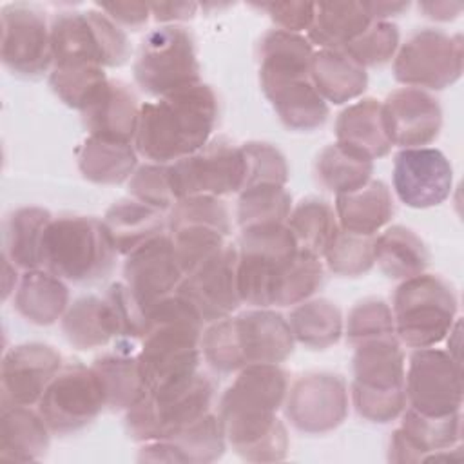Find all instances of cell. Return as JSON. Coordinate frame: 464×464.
<instances>
[{
	"label": "cell",
	"instance_id": "obj_1",
	"mask_svg": "<svg viewBox=\"0 0 464 464\" xmlns=\"http://www.w3.org/2000/svg\"><path fill=\"white\" fill-rule=\"evenodd\" d=\"M288 393V375L279 364H248L219 401V419L232 450L250 462L286 457L288 433L279 408Z\"/></svg>",
	"mask_w": 464,
	"mask_h": 464
},
{
	"label": "cell",
	"instance_id": "obj_2",
	"mask_svg": "<svg viewBox=\"0 0 464 464\" xmlns=\"http://www.w3.org/2000/svg\"><path fill=\"white\" fill-rule=\"evenodd\" d=\"M216 121L218 98L203 82L160 96L140 107L136 152L150 163L170 165L207 145Z\"/></svg>",
	"mask_w": 464,
	"mask_h": 464
},
{
	"label": "cell",
	"instance_id": "obj_3",
	"mask_svg": "<svg viewBox=\"0 0 464 464\" xmlns=\"http://www.w3.org/2000/svg\"><path fill=\"white\" fill-rule=\"evenodd\" d=\"M205 321L179 294L167 295L145 315L138 362L147 392L198 372Z\"/></svg>",
	"mask_w": 464,
	"mask_h": 464
},
{
	"label": "cell",
	"instance_id": "obj_4",
	"mask_svg": "<svg viewBox=\"0 0 464 464\" xmlns=\"http://www.w3.org/2000/svg\"><path fill=\"white\" fill-rule=\"evenodd\" d=\"M288 319L270 308H254L210 323L201 334V355L221 373L248 364H279L294 350Z\"/></svg>",
	"mask_w": 464,
	"mask_h": 464
},
{
	"label": "cell",
	"instance_id": "obj_5",
	"mask_svg": "<svg viewBox=\"0 0 464 464\" xmlns=\"http://www.w3.org/2000/svg\"><path fill=\"white\" fill-rule=\"evenodd\" d=\"M353 348L352 402L355 411L370 422L395 420L406 410V364L399 339H373Z\"/></svg>",
	"mask_w": 464,
	"mask_h": 464
},
{
	"label": "cell",
	"instance_id": "obj_6",
	"mask_svg": "<svg viewBox=\"0 0 464 464\" xmlns=\"http://www.w3.org/2000/svg\"><path fill=\"white\" fill-rule=\"evenodd\" d=\"M116 250L102 219L53 218L44 239V268L63 281L92 283L112 270Z\"/></svg>",
	"mask_w": 464,
	"mask_h": 464
},
{
	"label": "cell",
	"instance_id": "obj_7",
	"mask_svg": "<svg viewBox=\"0 0 464 464\" xmlns=\"http://www.w3.org/2000/svg\"><path fill=\"white\" fill-rule=\"evenodd\" d=\"M395 335L410 348H428L444 341L457 317L453 288L435 274L404 279L392 304Z\"/></svg>",
	"mask_w": 464,
	"mask_h": 464
},
{
	"label": "cell",
	"instance_id": "obj_8",
	"mask_svg": "<svg viewBox=\"0 0 464 464\" xmlns=\"http://www.w3.org/2000/svg\"><path fill=\"white\" fill-rule=\"evenodd\" d=\"M299 246L286 223L241 228L237 243V290L241 303L274 306L279 283Z\"/></svg>",
	"mask_w": 464,
	"mask_h": 464
},
{
	"label": "cell",
	"instance_id": "obj_9",
	"mask_svg": "<svg viewBox=\"0 0 464 464\" xmlns=\"http://www.w3.org/2000/svg\"><path fill=\"white\" fill-rule=\"evenodd\" d=\"M212 397V381L198 370L181 381L147 392L145 397L127 410V433L132 440L141 444L167 439L208 413Z\"/></svg>",
	"mask_w": 464,
	"mask_h": 464
},
{
	"label": "cell",
	"instance_id": "obj_10",
	"mask_svg": "<svg viewBox=\"0 0 464 464\" xmlns=\"http://www.w3.org/2000/svg\"><path fill=\"white\" fill-rule=\"evenodd\" d=\"M53 67H120L130 56L125 31L102 11H63L51 22Z\"/></svg>",
	"mask_w": 464,
	"mask_h": 464
},
{
	"label": "cell",
	"instance_id": "obj_11",
	"mask_svg": "<svg viewBox=\"0 0 464 464\" xmlns=\"http://www.w3.org/2000/svg\"><path fill=\"white\" fill-rule=\"evenodd\" d=\"M132 69L141 91L158 98L201 83L194 40L179 25L152 29L141 40Z\"/></svg>",
	"mask_w": 464,
	"mask_h": 464
},
{
	"label": "cell",
	"instance_id": "obj_12",
	"mask_svg": "<svg viewBox=\"0 0 464 464\" xmlns=\"http://www.w3.org/2000/svg\"><path fill=\"white\" fill-rule=\"evenodd\" d=\"M462 36L440 29L413 33L395 53L393 76L399 83L422 91H440L462 74Z\"/></svg>",
	"mask_w": 464,
	"mask_h": 464
},
{
	"label": "cell",
	"instance_id": "obj_13",
	"mask_svg": "<svg viewBox=\"0 0 464 464\" xmlns=\"http://www.w3.org/2000/svg\"><path fill=\"white\" fill-rule=\"evenodd\" d=\"M245 156L241 145L227 138H212L194 154L169 165L176 199L190 196H228L245 185Z\"/></svg>",
	"mask_w": 464,
	"mask_h": 464
},
{
	"label": "cell",
	"instance_id": "obj_14",
	"mask_svg": "<svg viewBox=\"0 0 464 464\" xmlns=\"http://www.w3.org/2000/svg\"><path fill=\"white\" fill-rule=\"evenodd\" d=\"M103 408L105 395L94 368L80 362L62 366L38 401V413L58 435L83 430Z\"/></svg>",
	"mask_w": 464,
	"mask_h": 464
},
{
	"label": "cell",
	"instance_id": "obj_15",
	"mask_svg": "<svg viewBox=\"0 0 464 464\" xmlns=\"http://www.w3.org/2000/svg\"><path fill=\"white\" fill-rule=\"evenodd\" d=\"M406 406L430 417L460 411L462 368L448 352L428 346L415 348L404 375Z\"/></svg>",
	"mask_w": 464,
	"mask_h": 464
},
{
	"label": "cell",
	"instance_id": "obj_16",
	"mask_svg": "<svg viewBox=\"0 0 464 464\" xmlns=\"http://www.w3.org/2000/svg\"><path fill=\"white\" fill-rule=\"evenodd\" d=\"M0 29V56L13 74L36 78L53 65L51 27L38 7L29 4L5 5Z\"/></svg>",
	"mask_w": 464,
	"mask_h": 464
},
{
	"label": "cell",
	"instance_id": "obj_17",
	"mask_svg": "<svg viewBox=\"0 0 464 464\" xmlns=\"http://www.w3.org/2000/svg\"><path fill=\"white\" fill-rule=\"evenodd\" d=\"M290 424L303 433L335 430L348 415V388L341 375L314 372L301 375L285 399Z\"/></svg>",
	"mask_w": 464,
	"mask_h": 464
},
{
	"label": "cell",
	"instance_id": "obj_18",
	"mask_svg": "<svg viewBox=\"0 0 464 464\" xmlns=\"http://www.w3.org/2000/svg\"><path fill=\"white\" fill-rule=\"evenodd\" d=\"M176 294L185 297L205 323L228 317L241 303L237 290V246L227 241L181 279Z\"/></svg>",
	"mask_w": 464,
	"mask_h": 464
},
{
	"label": "cell",
	"instance_id": "obj_19",
	"mask_svg": "<svg viewBox=\"0 0 464 464\" xmlns=\"http://www.w3.org/2000/svg\"><path fill=\"white\" fill-rule=\"evenodd\" d=\"M183 279V270L176 259L170 234H161L134 252H130L123 265V285L147 315V312L172 295Z\"/></svg>",
	"mask_w": 464,
	"mask_h": 464
},
{
	"label": "cell",
	"instance_id": "obj_20",
	"mask_svg": "<svg viewBox=\"0 0 464 464\" xmlns=\"http://www.w3.org/2000/svg\"><path fill=\"white\" fill-rule=\"evenodd\" d=\"M460 411L444 417H430L406 408L401 426L392 433L388 459L399 464L439 459L453 460L451 451L460 448Z\"/></svg>",
	"mask_w": 464,
	"mask_h": 464
},
{
	"label": "cell",
	"instance_id": "obj_21",
	"mask_svg": "<svg viewBox=\"0 0 464 464\" xmlns=\"http://www.w3.org/2000/svg\"><path fill=\"white\" fill-rule=\"evenodd\" d=\"M453 169L450 160L431 147L401 149L393 160V188L411 208L440 205L451 192Z\"/></svg>",
	"mask_w": 464,
	"mask_h": 464
},
{
	"label": "cell",
	"instance_id": "obj_22",
	"mask_svg": "<svg viewBox=\"0 0 464 464\" xmlns=\"http://www.w3.org/2000/svg\"><path fill=\"white\" fill-rule=\"evenodd\" d=\"M62 366V355L44 343H24L7 350L0 366L2 408L38 404Z\"/></svg>",
	"mask_w": 464,
	"mask_h": 464
},
{
	"label": "cell",
	"instance_id": "obj_23",
	"mask_svg": "<svg viewBox=\"0 0 464 464\" xmlns=\"http://www.w3.org/2000/svg\"><path fill=\"white\" fill-rule=\"evenodd\" d=\"M382 114L393 147L413 149L431 143L442 127L439 100L428 91L401 87L386 96Z\"/></svg>",
	"mask_w": 464,
	"mask_h": 464
},
{
	"label": "cell",
	"instance_id": "obj_24",
	"mask_svg": "<svg viewBox=\"0 0 464 464\" xmlns=\"http://www.w3.org/2000/svg\"><path fill=\"white\" fill-rule=\"evenodd\" d=\"M265 96L279 120L292 130H314L328 118V103L315 91L310 74L259 71Z\"/></svg>",
	"mask_w": 464,
	"mask_h": 464
},
{
	"label": "cell",
	"instance_id": "obj_25",
	"mask_svg": "<svg viewBox=\"0 0 464 464\" xmlns=\"http://www.w3.org/2000/svg\"><path fill=\"white\" fill-rule=\"evenodd\" d=\"M225 430L218 413H205L167 439L143 442L138 459L152 462H212L225 451Z\"/></svg>",
	"mask_w": 464,
	"mask_h": 464
},
{
	"label": "cell",
	"instance_id": "obj_26",
	"mask_svg": "<svg viewBox=\"0 0 464 464\" xmlns=\"http://www.w3.org/2000/svg\"><path fill=\"white\" fill-rule=\"evenodd\" d=\"M140 107L127 83L107 80L80 112L89 136L134 143Z\"/></svg>",
	"mask_w": 464,
	"mask_h": 464
},
{
	"label": "cell",
	"instance_id": "obj_27",
	"mask_svg": "<svg viewBox=\"0 0 464 464\" xmlns=\"http://www.w3.org/2000/svg\"><path fill=\"white\" fill-rule=\"evenodd\" d=\"M102 221L116 254L123 256H129L147 241L165 234L169 227V216H165V212L134 198L112 203Z\"/></svg>",
	"mask_w": 464,
	"mask_h": 464
},
{
	"label": "cell",
	"instance_id": "obj_28",
	"mask_svg": "<svg viewBox=\"0 0 464 464\" xmlns=\"http://www.w3.org/2000/svg\"><path fill=\"white\" fill-rule=\"evenodd\" d=\"M335 138L337 143L372 161L386 156L393 147L386 130L382 103L375 98H362L343 109L335 121Z\"/></svg>",
	"mask_w": 464,
	"mask_h": 464
},
{
	"label": "cell",
	"instance_id": "obj_29",
	"mask_svg": "<svg viewBox=\"0 0 464 464\" xmlns=\"http://www.w3.org/2000/svg\"><path fill=\"white\" fill-rule=\"evenodd\" d=\"M14 310L29 323L49 326L63 317L69 306V288L49 270H24L14 290Z\"/></svg>",
	"mask_w": 464,
	"mask_h": 464
},
{
	"label": "cell",
	"instance_id": "obj_30",
	"mask_svg": "<svg viewBox=\"0 0 464 464\" xmlns=\"http://www.w3.org/2000/svg\"><path fill=\"white\" fill-rule=\"evenodd\" d=\"M132 339L121 337L118 348L112 353L96 357L92 368L102 382L105 406L121 411L132 408L147 393L145 381L141 377L138 353H132Z\"/></svg>",
	"mask_w": 464,
	"mask_h": 464
},
{
	"label": "cell",
	"instance_id": "obj_31",
	"mask_svg": "<svg viewBox=\"0 0 464 464\" xmlns=\"http://www.w3.org/2000/svg\"><path fill=\"white\" fill-rule=\"evenodd\" d=\"M337 223L343 230L375 236L393 216L392 192L381 179H370L357 190L337 194L334 205Z\"/></svg>",
	"mask_w": 464,
	"mask_h": 464
},
{
	"label": "cell",
	"instance_id": "obj_32",
	"mask_svg": "<svg viewBox=\"0 0 464 464\" xmlns=\"http://www.w3.org/2000/svg\"><path fill=\"white\" fill-rule=\"evenodd\" d=\"M62 332L78 350L100 348L120 337L118 319L105 295H82L72 301L62 317Z\"/></svg>",
	"mask_w": 464,
	"mask_h": 464
},
{
	"label": "cell",
	"instance_id": "obj_33",
	"mask_svg": "<svg viewBox=\"0 0 464 464\" xmlns=\"http://www.w3.org/2000/svg\"><path fill=\"white\" fill-rule=\"evenodd\" d=\"M310 80L324 102L341 105L359 98L368 85L366 69L341 49H319L312 56Z\"/></svg>",
	"mask_w": 464,
	"mask_h": 464
},
{
	"label": "cell",
	"instance_id": "obj_34",
	"mask_svg": "<svg viewBox=\"0 0 464 464\" xmlns=\"http://www.w3.org/2000/svg\"><path fill=\"white\" fill-rule=\"evenodd\" d=\"M49 426L31 406H7L0 415V459L11 462L38 460L49 450Z\"/></svg>",
	"mask_w": 464,
	"mask_h": 464
},
{
	"label": "cell",
	"instance_id": "obj_35",
	"mask_svg": "<svg viewBox=\"0 0 464 464\" xmlns=\"http://www.w3.org/2000/svg\"><path fill=\"white\" fill-rule=\"evenodd\" d=\"M82 176L98 185H120L129 181L138 167L134 143L87 136L76 149Z\"/></svg>",
	"mask_w": 464,
	"mask_h": 464
},
{
	"label": "cell",
	"instance_id": "obj_36",
	"mask_svg": "<svg viewBox=\"0 0 464 464\" xmlns=\"http://www.w3.org/2000/svg\"><path fill=\"white\" fill-rule=\"evenodd\" d=\"M53 216L42 207H22L11 212L4 227V254L14 266H44V239Z\"/></svg>",
	"mask_w": 464,
	"mask_h": 464
},
{
	"label": "cell",
	"instance_id": "obj_37",
	"mask_svg": "<svg viewBox=\"0 0 464 464\" xmlns=\"http://www.w3.org/2000/svg\"><path fill=\"white\" fill-rule=\"evenodd\" d=\"M373 20L364 2H317L308 40L321 49H344Z\"/></svg>",
	"mask_w": 464,
	"mask_h": 464
},
{
	"label": "cell",
	"instance_id": "obj_38",
	"mask_svg": "<svg viewBox=\"0 0 464 464\" xmlns=\"http://www.w3.org/2000/svg\"><path fill=\"white\" fill-rule=\"evenodd\" d=\"M373 259L390 279L404 281L426 270L430 254L411 228L393 225L373 239Z\"/></svg>",
	"mask_w": 464,
	"mask_h": 464
},
{
	"label": "cell",
	"instance_id": "obj_39",
	"mask_svg": "<svg viewBox=\"0 0 464 464\" xmlns=\"http://www.w3.org/2000/svg\"><path fill=\"white\" fill-rule=\"evenodd\" d=\"M373 161L341 143L326 145L315 160V174L319 183L337 194L361 188L372 179Z\"/></svg>",
	"mask_w": 464,
	"mask_h": 464
},
{
	"label": "cell",
	"instance_id": "obj_40",
	"mask_svg": "<svg viewBox=\"0 0 464 464\" xmlns=\"http://www.w3.org/2000/svg\"><path fill=\"white\" fill-rule=\"evenodd\" d=\"M286 227L290 228L299 250L317 257L324 256L328 245L339 230L334 207L319 198H306L299 201L292 208Z\"/></svg>",
	"mask_w": 464,
	"mask_h": 464
},
{
	"label": "cell",
	"instance_id": "obj_41",
	"mask_svg": "<svg viewBox=\"0 0 464 464\" xmlns=\"http://www.w3.org/2000/svg\"><path fill=\"white\" fill-rule=\"evenodd\" d=\"M294 339L308 348L323 350L335 344L343 335L341 310L328 299H306L288 315Z\"/></svg>",
	"mask_w": 464,
	"mask_h": 464
},
{
	"label": "cell",
	"instance_id": "obj_42",
	"mask_svg": "<svg viewBox=\"0 0 464 464\" xmlns=\"http://www.w3.org/2000/svg\"><path fill=\"white\" fill-rule=\"evenodd\" d=\"M314 53V45L303 34L272 29L259 44V69L310 74Z\"/></svg>",
	"mask_w": 464,
	"mask_h": 464
},
{
	"label": "cell",
	"instance_id": "obj_43",
	"mask_svg": "<svg viewBox=\"0 0 464 464\" xmlns=\"http://www.w3.org/2000/svg\"><path fill=\"white\" fill-rule=\"evenodd\" d=\"M292 212V196L285 185H254L239 192L237 223L241 228L286 223Z\"/></svg>",
	"mask_w": 464,
	"mask_h": 464
},
{
	"label": "cell",
	"instance_id": "obj_44",
	"mask_svg": "<svg viewBox=\"0 0 464 464\" xmlns=\"http://www.w3.org/2000/svg\"><path fill=\"white\" fill-rule=\"evenodd\" d=\"M373 239L375 236H361L346 232L339 227L323 256L326 266L334 274L344 277H357L366 274L375 265Z\"/></svg>",
	"mask_w": 464,
	"mask_h": 464
},
{
	"label": "cell",
	"instance_id": "obj_45",
	"mask_svg": "<svg viewBox=\"0 0 464 464\" xmlns=\"http://www.w3.org/2000/svg\"><path fill=\"white\" fill-rule=\"evenodd\" d=\"M103 67L96 65H67L53 67L49 85L54 94L69 107L82 111L98 89L107 82Z\"/></svg>",
	"mask_w": 464,
	"mask_h": 464
},
{
	"label": "cell",
	"instance_id": "obj_46",
	"mask_svg": "<svg viewBox=\"0 0 464 464\" xmlns=\"http://www.w3.org/2000/svg\"><path fill=\"white\" fill-rule=\"evenodd\" d=\"M399 49V29L388 20H373L344 51L361 67H377L390 62Z\"/></svg>",
	"mask_w": 464,
	"mask_h": 464
},
{
	"label": "cell",
	"instance_id": "obj_47",
	"mask_svg": "<svg viewBox=\"0 0 464 464\" xmlns=\"http://www.w3.org/2000/svg\"><path fill=\"white\" fill-rule=\"evenodd\" d=\"M346 341L357 346L366 341L397 337L392 308L382 299H362L348 314L346 319Z\"/></svg>",
	"mask_w": 464,
	"mask_h": 464
},
{
	"label": "cell",
	"instance_id": "obj_48",
	"mask_svg": "<svg viewBox=\"0 0 464 464\" xmlns=\"http://www.w3.org/2000/svg\"><path fill=\"white\" fill-rule=\"evenodd\" d=\"M323 283V263L321 257L299 250L290 266L286 268L274 306H292L306 301Z\"/></svg>",
	"mask_w": 464,
	"mask_h": 464
},
{
	"label": "cell",
	"instance_id": "obj_49",
	"mask_svg": "<svg viewBox=\"0 0 464 464\" xmlns=\"http://www.w3.org/2000/svg\"><path fill=\"white\" fill-rule=\"evenodd\" d=\"M179 227H210L223 234H230V216L221 201L214 196L181 198L169 210V230Z\"/></svg>",
	"mask_w": 464,
	"mask_h": 464
},
{
	"label": "cell",
	"instance_id": "obj_50",
	"mask_svg": "<svg viewBox=\"0 0 464 464\" xmlns=\"http://www.w3.org/2000/svg\"><path fill=\"white\" fill-rule=\"evenodd\" d=\"M227 234L210 227H179L170 230L174 254L183 270V277L218 252L227 243Z\"/></svg>",
	"mask_w": 464,
	"mask_h": 464
},
{
	"label": "cell",
	"instance_id": "obj_51",
	"mask_svg": "<svg viewBox=\"0 0 464 464\" xmlns=\"http://www.w3.org/2000/svg\"><path fill=\"white\" fill-rule=\"evenodd\" d=\"M241 150L246 165L243 188L254 185H286L288 165L277 147L263 141H248L241 145Z\"/></svg>",
	"mask_w": 464,
	"mask_h": 464
},
{
	"label": "cell",
	"instance_id": "obj_52",
	"mask_svg": "<svg viewBox=\"0 0 464 464\" xmlns=\"http://www.w3.org/2000/svg\"><path fill=\"white\" fill-rule=\"evenodd\" d=\"M129 196L161 212H169L178 201L170 185L169 165L145 163L136 167L129 178Z\"/></svg>",
	"mask_w": 464,
	"mask_h": 464
},
{
	"label": "cell",
	"instance_id": "obj_53",
	"mask_svg": "<svg viewBox=\"0 0 464 464\" xmlns=\"http://www.w3.org/2000/svg\"><path fill=\"white\" fill-rule=\"evenodd\" d=\"M257 7L266 11L279 29L299 34L310 29L315 13V4L312 2H268L257 4Z\"/></svg>",
	"mask_w": 464,
	"mask_h": 464
},
{
	"label": "cell",
	"instance_id": "obj_54",
	"mask_svg": "<svg viewBox=\"0 0 464 464\" xmlns=\"http://www.w3.org/2000/svg\"><path fill=\"white\" fill-rule=\"evenodd\" d=\"M98 7L116 24L125 27H141L147 24L150 14V5L145 2H103Z\"/></svg>",
	"mask_w": 464,
	"mask_h": 464
},
{
	"label": "cell",
	"instance_id": "obj_55",
	"mask_svg": "<svg viewBox=\"0 0 464 464\" xmlns=\"http://www.w3.org/2000/svg\"><path fill=\"white\" fill-rule=\"evenodd\" d=\"M149 5L154 20L165 25H174V22L190 20L198 11V4L194 2H150Z\"/></svg>",
	"mask_w": 464,
	"mask_h": 464
},
{
	"label": "cell",
	"instance_id": "obj_56",
	"mask_svg": "<svg viewBox=\"0 0 464 464\" xmlns=\"http://www.w3.org/2000/svg\"><path fill=\"white\" fill-rule=\"evenodd\" d=\"M419 9L433 20L450 22L460 14L464 9L462 2H448V0H435V2H420Z\"/></svg>",
	"mask_w": 464,
	"mask_h": 464
},
{
	"label": "cell",
	"instance_id": "obj_57",
	"mask_svg": "<svg viewBox=\"0 0 464 464\" xmlns=\"http://www.w3.org/2000/svg\"><path fill=\"white\" fill-rule=\"evenodd\" d=\"M364 7L370 14L372 20H388L390 16L401 14L410 7V2H386V0H377V2H364Z\"/></svg>",
	"mask_w": 464,
	"mask_h": 464
},
{
	"label": "cell",
	"instance_id": "obj_58",
	"mask_svg": "<svg viewBox=\"0 0 464 464\" xmlns=\"http://www.w3.org/2000/svg\"><path fill=\"white\" fill-rule=\"evenodd\" d=\"M2 257H4V279H2L4 292H2V295H4V299H7L9 294L13 290H16V285H18L20 279H18V274H16L18 266H14L5 256H2Z\"/></svg>",
	"mask_w": 464,
	"mask_h": 464
}]
</instances>
